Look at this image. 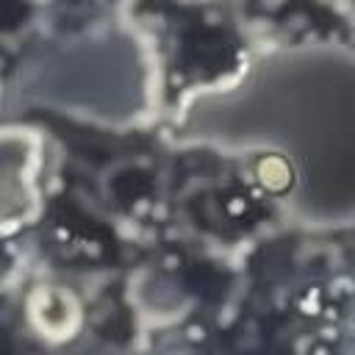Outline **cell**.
Wrapping results in <instances>:
<instances>
[{
    "label": "cell",
    "mask_w": 355,
    "mask_h": 355,
    "mask_svg": "<svg viewBox=\"0 0 355 355\" xmlns=\"http://www.w3.org/2000/svg\"><path fill=\"white\" fill-rule=\"evenodd\" d=\"M258 180L266 191L280 194L291 186V166L280 155H266V158L258 161Z\"/></svg>",
    "instance_id": "1"
},
{
    "label": "cell",
    "mask_w": 355,
    "mask_h": 355,
    "mask_svg": "<svg viewBox=\"0 0 355 355\" xmlns=\"http://www.w3.org/2000/svg\"><path fill=\"white\" fill-rule=\"evenodd\" d=\"M227 211L236 216V214H241V211H247V202H244V197H233L230 202H227Z\"/></svg>",
    "instance_id": "2"
}]
</instances>
